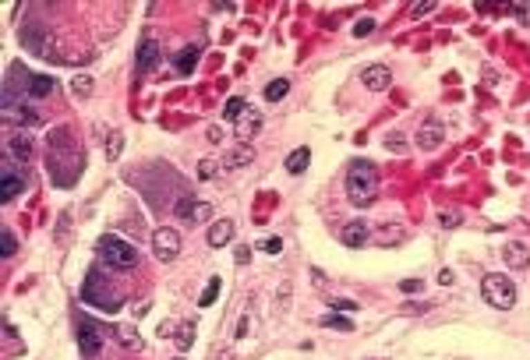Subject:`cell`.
Segmentation results:
<instances>
[{
	"instance_id": "6da1fadb",
	"label": "cell",
	"mask_w": 530,
	"mask_h": 360,
	"mask_svg": "<svg viewBox=\"0 0 530 360\" xmlns=\"http://www.w3.org/2000/svg\"><path fill=\"white\" fill-rule=\"evenodd\" d=\"M347 194L354 205H371L379 198V170L371 163H350L347 170Z\"/></svg>"
},
{
	"instance_id": "7a4b0ae2",
	"label": "cell",
	"mask_w": 530,
	"mask_h": 360,
	"mask_svg": "<svg viewBox=\"0 0 530 360\" xmlns=\"http://www.w3.org/2000/svg\"><path fill=\"white\" fill-rule=\"evenodd\" d=\"M100 258L106 261V268H117V272H124V268H135L138 265V248H131L128 240H120L113 233H106L100 240Z\"/></svg>"
},
{
	"instance_id": "3957f363",
	"label": "cell",
	"mask_w": 530,
	"mask_h": 360,
	"mask_svg": "<svg viewBox=\"0 0 530 360\" xmlns=\"http://www.w3.org/2000/svg\"><path fill=\"white\" fill-rule=\"evenodd\" d=\"M481 293H484V304H491L495 311H509L516 304V286L509 276H484Z\"/></svg>"
},
{
	"instance_id": "277c9868",
	"label": "cell",
	"mask_w": 530,
	"mask_h": 360,
	"mask_svg": "<svg viewBox=\"0 0 530 360\" xmlns=\"http://www.w3.org/2000/svg\"><path fill=\"white\" fill-rule=\"evenodd\" d=\"M82 300H85V304H92V308H100V311H106V314L120 308V297L110 286H103V276L96 272V268L88 272V279L82 286Z\"/></svg>"
},
{
	"instance_id": "5b68a950",
	"label": "cell",
	"mask_w": 530,
	"mask_h": 360,
	"mask_svg": "<svg viewBox=\"0 0 530 360\" xmlns=\"http://www.w3.org/2000/svg\"><path fill=\"white\" fill-rule=\"evenodd\" d=\"M152 254L160 261H173L180 254V233L173 226H160L152 233Z\"/></svg>"
},
{
	"instance_id": "8992f818",
	"label": "cell",
	"mask_w": 530,
	"mask_h": 360,
	"mask_svg": "<svg viewBox=\"0 0 530 360\" xmlns=\"http://www.w3.org/2000/svg\"><path fill=\"white\" fill-rule=\"evenodd\" d=\"M75 332H78V350L92 360V357H100V346H103V336H100V328L92 325L88 318H78L75 321Z\"/></svg>"
},
{
	"instance_id": "52a82bcc",
	"label": "cell",
	"mask_w": 530,
	"mask_h": 360,
	"mask_svg": "<svg viewBox=\"0 0 530 360\" xmlns=\"http://www.w3.org/2000/svg\"><path fill=\"white\" fill-rule=\"evenodd\" d=\"M21 191H25V180H21V173H15V159H4L0 163V198L15 201Z\"/></svg>"
},
{
	"instance_id": "ba28073f",
	"label": "cell",
	"mask_w": 530,
	"mask_h": 360,
	"mask_svg": "<svg viewBox=\"0 0 530 360\" xmlns=\"http://www.w3.org/2000/svg\"><path fill=\"white\" fill-rule=\"evenodd\" d=\"M389 81H392V71H389L386 64H368V68L361 71V85L368 88V92H386Z\"/></svg>"
},
{
	"instance_id": "9c48e42d",
	"label": "cell",
	"mask_w": 530,
	"mask_h": 360,
	"mask_svg": "<svg viewBox=\"0 0 530 360\" xmlns=\"http://www.w3.org/2000/svg\"><path fill=\"white\" fill-rule=\"evenodd\" d=\"M160 57H163V50H160V43H155V36H145L142 46H138V57H135V68L142 74H149L155 64H160Z\"/></svg>"
},
{
	"instance_id": "30bf717a",
	"label": "cell",
	"mask_w": 530,
	"mask_h": 360,
	"mask_svg": "<svg viewBox=\"0 0 530 360\" xmlns=\"http://www.w3.org/2000/svg\"><path fill=\"white\" fill-rule=\"evenodd\" d=\"M442 141H446V128L439 124V120H428V124L417 131V148H424V152L442 148Z\"/></svg>"
},
{
	"instance_id": "8fae6325",
	"label": "cell",
	"mask_w": 530,
	"mask_h": 360,
	"mask_svg": "<svg viewBox=\"0 0 530 360\" xmlns=\"http://www.w3.org/2000/svg\"><path fill=\"white\" fill-rule=\"evenodd\" d=\"M21 43L32 53H46V28H43V21H25L21 25Z\"/></svg>"
},
{
	"instance_id": "7c38bea8",
	"label": "cell",
	"mask_w": 530,
	"mask_h": 360,
	"mask_svg": "<svg viewBox=\"0 0 530 360\" xmlns=\"http://www.w3.org/2000/svg\"><path fill=\"white\" fill-rule=\"evenodd\" d=\"M339 237H343V244H347V248H364L368 237H371V230H368L364 219H350L347 226L339 230Z\"/></svg>"
},
{
	"instance_id": "4fadbf2b",
	"label": "cell",
	"mask_w": 530,
	"mask_h": 360,
	"mask_svg": "<svg viewBox=\"0 0 530 360\" xmlns=\"http://www.w3.org/2000/svg\"><path fill=\"white\" fill-rule=\"evenodd\" d=\"M177 216L188 219V223H205V219H212V205L209 201H188V198H184L177 205Z\"/></svg>"
},
{
	"instance_id": "5bb4252c",
	"label": "cell",
	"mask_w": 530,
	"mask_h": 360,
	"mask_svg": "<svg viewBox=\"0 0 530 360\" xmlns=\"http://www.w3.org/2000/svg\"><path fill=\"white\" fill-rule=\"evenodd\" d=\"M262 124H265V120H262V113L247 106V110H244V117L237 120L234 128H237V138H240V141H247V138H255V134L262 131Z\"/></svg>"
},
{
	"instance_id": "9a60e30c",
	"label": "cell",
	"mask_w": 530,
	"mask_h": 360,
	"mask_svg": "<svg viewBox=\"0 0 530 360\" xmlns=\"http://www.w3.org/2000/svg\"><path fill=\"white\" fill-rule=\"evenodd\" d=\"M205 240H209V248H227L230 240H234V219H216L209 226Z\"/></svg>"
},
{
	"instance_id": "2e32d148",
	"label": "cell",
	"mask_w": 530,
	"mask_h": 360,
	"mask_svg": "<svg viewBox=\"0 0 530 360\" xmlns=\"http://www.w3.org/2000/svg\"><path fill=\"white\" fill-rule=\"evenodd\" d=\"M252 163H255V148L247 145V141L234 145L230 152H227V159H223V166H227V170H244V166H252Z\"/></svg>"
},
{
	"instance_id": "e0dca14e",
	"label": "cell",
	"mask_w": 530,
	"mask_h": 360,
	"mask_svg": "<svg viewBox=\"0 0 530 360\" xmlns=\"http://www.w3.org/2000/svg\"><path fill=\"white\" fill-rule=\"evenodd\" d=\"M502 258L509 268H527L530 265V248L523 244V240H509V244L502 248Z\"/></svg>"
},
{
	"instance_id": "ac0fdd59",
	"label": "cell",
	"mask_w": 530,
	"mask_h": 360,
	"mask_svg": "<svg viewBox=\"0 0 530 360\" xmlns=\"http://www.w3.org/2000/svg\"><path fill=\"white\" fill-rule=\"evenodd\" d=\"M8 159H21V163L32 159V138H28L25 131H18V134L8 138Z\"/></svg>"
},
{
	"instance_id": "d6986e66",
	"label": "cell",
	"mask_w": 530,
	"mask_h": 360,
	"mask_svg": "<svg viewBox=\"0 0 530 360\" xmlns=\"http://www.w3.org/2000/svg\"><path fill=\"white\" fill-rule=\"evenodd\" d=\"M110 332H113V339H117V343H120L124 350H135V353H138V350L145 346L135 325H117V328H110Z\"/></svg>"
},
{
	"instance_id": "ffe728a7",
	"label": "cell",
	"mask_w": 530,
	"mask_h": 360,
	"mask_svg": "<svg viewBox=\"0 0 530 360\" xmlns=\"http://www.w3.org/2000/svg\"><path fill=\"white\" fill-rule=\"evenodd\" d=\"M198 57H202V46L195 43V46H184L180 53H177V60H173V68L180 71V74H191L195 68H198Z\"/></svg>"
},
{
	"instance_id": "44dd1931",
	"label": "cell",
	"mask_w": 530,
	"mask_h": 360,
	"mask_svg": "<svg viewBox=\"0 0 530 360\" xmlns=\"http://www.w3.org/2000/svg\"><path fill=\"white\" fill-rule=\"evenodd\" d=\"M195 332H198V325L195 321H180L177 325V332H173V343H177V350L184 353V350H191V343H195Z\"/></svg>"
},
{
	"instance_id": "7402d4cb",
	"label": "cell",
	"mask_w": 530,
	"mask_h": 360,
	"mask_svg": "<svg viewBox=\"0 0 530 360\" xmlns=\"http://www.w3.org/2000/svg\"><path fill=\"white\" fill-rule=\"evenodd\" d=\"M53 92V78L50 74H32V81H28V96L32 99H46Z\"/></svg>"
},
{
	"instance_id": "603a6c76",
	"label": "cell",
	"mask_w": 530,
	"mask_h": 360,
	"mask_svg": "<svg viewBox=\"0 0 530 360\" xmlns=\"http://www.w3.org/2000/svg\"><path fill=\"white\" fill-rule=\"evenodd\" d=\"M307 163H311V148H294V152L287 156V173H304L307 170Z\"/></svg>"
},
{
	"instance_id": "cb8c5ba5",
	"label": "cell",
	"mask_w": 530,
	"mask_h": 360,
	"mask_svg": "<svg viewBox=\"0 0 530 360\" xmlns=\"http://www.w3.org/2000/svg\"><path fill=\"white\" fill-rule=\"evenodd\" d=\"M287 92H290V81H287V78H276V81L265 85V92H262V96H265V103H279Z\"/></svg>"
},
{
	"instance_id": "d4e9b609",
	"label": "cell",
	"mask_w": 530,
	"mask_h": 360,
	"mask_svg": "<svg viewBox=\"0 0 530 360\" xmlns=\"http://www.w3.org/2000/svg\"><path fill=\"white\" fill-rule=\"evenodd\" d=\"M71 96H78V99H88L92 96V78L88 74H75L71 78Z\"/></svg>"
},
{
	"instance_id": "484cf974",
	"label": "cell",
	"mask_w": 530,
	"mask_h": 360,
	"mask_svg": "<svg viewBox=\"0 0 530 360\" xmlns=\"http://www.w3.org/2000/svg\"><path fill=\"white\" fill-rule=\"evenodd\" d=\"M216 297H220V276H212V279L205 283V290H202V297H198V304H202V308H212Z\"/></svg>"
},
{
	"instance_id": "4316f807",
	"label": "cell",
	"mask_w": 530,
	"mask_h": 360,
	"mask_svg": "<svg viewBox=\"0 0 530 360\" xmlns=\"http://www.w3.org/2000/svg\"><path fill=\"white\" fill-rule=\"evenodd\" d=\"M322 325H325V328H339V332H350V328H354L350 318H343V314H336V311H329V314L322 318Z\"/></svg>"
},
{
	"instance_id": "83f0119b",
	"label": "cell",
	"mask_w": 530,
	"mask_h": 360,
	"mask_svg": "<svg viewBox=\"0 0 530 360\" xmlns=\"http://www.w3.org/2000/svg\"><path fill=\"white\" fill-rule=\"evenodd\" d=\"M15 251H18V237H15L11 230H4V233H0V254H4V258H15Z\"/></svg>"
},
{
	"instance_id": "f1b7e54d",
	"label": "cell",
	"mask_w": 530,
	"mask_h": 360,
	"mask_svg": "<svg viewBox=\"0 0 530 360\" xmlns=\"http://www.w3.org/2000/svg\"><path fill=\"white\" fill-rule=\"evenodd\" d=\"M244 110H247V99H240V96H234V99H227V120H237L244 117Z\"/></svg>"
},
{
	"instance_id": "f546056e",
	"label": "cell",
	"mask_w": 530,
	"mask_h": 360,
	"mask_svg": "<svg viewBox=\"0 0 530 360\" xmlns=\"http://www.w3.org/2000/svg\"><path fill=\"white\" fill-rule=\"evenodd\" d=\"M386 148H389V152H396V156H403V152L410 148V141L403 138V134H389V138H386Z\"/></svg>"
},
{
	"instance_id": "4dcf8cb0",
	"label": "cell",
	"mask_w": 530,
	"mask_h": 360,
	"mask_svg": "<svg viewBox=\"0 0 530 360\" xmlns=\"http://www.w3.org/2000/svg\"><path fill=\"white\" fill-rule=\"evenodd\" d=\"M216 173H220V163H216V159H202V163H198V177H202V180H212Z\"/></svg>"
},
{
	"instance_id": "1f68e13d",
	"label": "cell",
	"mask_w": 530,
	"mask_h": 360,
	"mask_svg": "<svg viewBox=\"0 0 530 360\" xmlns=\"http://www.w3.org/2000/svg\"><path fill=\"white\" fill-rule=\"evenodd\" d=\"M371 32H375V18H361V21L354 25V36H357V39H364V36H371Z\"/></svg>"
},
{
	"instance_id": "d6a6232c",
	"label": "cell",
	"mask_w": 530,
	"mask_h": 360,
	"mask_svg": "<svg viewBox=\"0 0 530 360\" xmlns=\"http://www.w3.org/2000/svg\"><path fill=\"white\" fill-rule=\"evenodd\" d=\"M258 248H262L265 254H279V251H283V240H279V237H265Z\"/></svg>"
},
{
	"instance_id": "836d02e7",
	"label": "cell",
	"mask_w": 530,
	"mask_h": 360,
	"mask_svg": "<svg viewBox=\"0 0 530 360\" xmlns=\"http://www.w3.org/2000/svg\"><path fill=\"white\" fill-rule=\"evenodd\" d=\"M223 138H227V131H223V128H220V124H212V128H209V131H205V141H209V145H220V141H223Z\"/></svg>"
},
{
	"instance_id": "e575fe53",
	"label": "cell",
	"mask_w": 530,
	"mask_h": 360,
	"mask_svg": "<svg viewBox=\"0 0 530 360\" xmlns=\"http://www.w3.org/2000/svg\"><path fill=\"white\" fill-rule=\"evenodd\" d=\"M399 237H403L399 226H382V230H379V240H386V244H389V240H399Z\"/></svg>"
},
{
	"instance_id": "d590c367",
	"label": "cell",
	"mask_w": 530,
	"mask_h": 360,
	"mask_svg": "<svg viewBox=\"0 0 530 360\" xmlns=\"http://www.w3.org/2000/svg\"><path fill=\"white\" fill-rule=\"evenodd\" d=\"M332 311L336 314H350V311H357V304L354 300H332Z\"/></svg>"
},
{
	"instance_id": "8d00e7d4",
	"label": "cell",
	"mask_w": 530,
	"mask_h": 360,
	"mask_svg": "<svg viewBox=\"0 0 530 360\" xmlns=\"http://www.w3.org/2000/svg\"><path fill=\"white\" fill-rule=\"evenodd\" d=\"M311 283H315V290H329V279L322 268H311Z\"/></svg>"
},
{
	"instance_id": "74e56055",
	"label": "cell",
	"mask_w": 530,
	"mask_h": 360,
	"mask_svg": "<svg viewBox=\"0 0 530 360\" xmlns=\"http://www.w3.org/2000/svg\"><path fill=\"white\" fill-rule=\"evenodd\" d=\"M120 145H124V138L113 134V138H110V148H106V159H117V156H120Z\"/></svg>"
},
{
	"instance_id": "f35d334b",
	"label": "cell",
	"mask_w": 530,
	"mask_h": 360,
	"mask_svg": "<svg viewBox=\"0 0 530 360\" xmlns=\"http://www.w3.org/2000/svg\"><path fill=\"white\" fill-rule=\"evenodd\" d=\"M247 332H252V318H247V314H240V321H237V332H234V336H237V339H244Z\"/></svg>"
},
{
	"instance_id": "ab89813d",
	"label": "cell",
	"mask_w": 530,
	"mask_h": 360,
	"mask_svg": "<svg viewBox=\"0 0 530 360\" xmlns=\"http://www.w3.org/2000/svg\"><path fill=\"white\" fill-rule=\"evenodd\" d=\"M421 286H424L421 279H403V283H399V290H403V293H421Z\"/></svg>"
},
{
	"instance_id": "60d3db41",
	"label": "cell",
	"mask_w": 530,
	"mask_h": 360,
	"mask_svg": "<svg viewBox=\"0 0 530 360\" xmlns=\"http://www.w3.org/2000/svg\"><path fill=\"white\" fill-rule=\"evenodd\" d=\"M513 14H516L523 25H530V4H516V8H513Z\"/></svg>"
},
{
	"instance_id": "b9f144b4",
	"label": "cell",
	"mask_w": 530,
	"mask_h": 360,
	"mask_svg": "<svg viewBox=\"0 0 530 360\" xmlns=\"http://www.w3.org/2000/svg\"><path fill=\"white\" fill-rule=\"evenodd\" d=\"M431 8H435L431 0H421V4H414V8H410V14H414V18H421V14H428Z\"/></svg>"
},
{
	"instance_id": "7bdbcfd3",
	"label": "cell",
	"mask_w": 530,
	"mask_h": 360,
	"mask_svg": "<svg viewBox=\"0 0 530 360\" xmlns=\"http://www.w3.org/2000/svg\"><path fill=\"white\" fill-rule=\"evenodd\" d=\"M173 332H177L173 321H163V325H160V339H173Z\"/></svg>"
},
{
	"instance_id": "ee69618b",
	"label": "cell",
	"mask_w": 530,
	"mask_h": 360,
	"mask_svg": "<svg viewBox=\"0 0 530 360\" xmlns=\"http://www.w3.org/2000/svg\"><path fill=\"white\" fill-rule=\"evenodd\" d=\"M439 223L453 230V226H460V212H442V219H439Z\"/></svg>"
},
{
	"instance_id": "f6af8a7d",
	"label": "cell",
	"mask_w": 530,
	"mask_h": 360,
	"mask_svg": "<svg viewBox=\"0 0 530 360\" xmlns=\"http://www.w3.org/2000/svg\"><path fill=\"white\" fill-rule=\"evenodd\" d=\"M234 258H237V265H244L247 258H252V248H237V254H234Z\"/></svg>"
},
{
	"instance_id": "bcb514c9",
	"label": "cell",
	"mask_w": 530,
	"mask_h": 360,
	"mask_svg": "<svg viewBox=\"0 0 530 360\" xmlns=\"http://www.w3.org/2000/svg\"><path fill=\"white\" fill-rule=\"evenodd\" d=\"M439 283H442V286H449V283H453V272H449V268H442V272H439Z\"/></svg>"
},
{
	"instance_id": "7dc6e473",
	"label": "cell",
	"mask_w": 530,
	"mask_h": 360,
	"mask_svg": "<svg viewBox=\"0 0 530 360\" xmlns=\"http://www.w3.org/2000/svg\"><path fill=\"white\" fill-rule=\"evenodd\" d=\"M220 360H234V350H223V353H220Z\"/></svg>"
},
{
	"instance_id": "c3c4849f",
	"label": "cell",
	"mask_w": 530,
	"mask_h": 360,
	"mask_svg": "<svg viewBox=\"0 0 530 360\" xmlns=\"http://www.w3.org/2000/svg\"><path fill=\"white\" fill-rule=\"evenodd\" d=\"M173 360H184V357H173Z\"/></svg>"
}]
</instances>
